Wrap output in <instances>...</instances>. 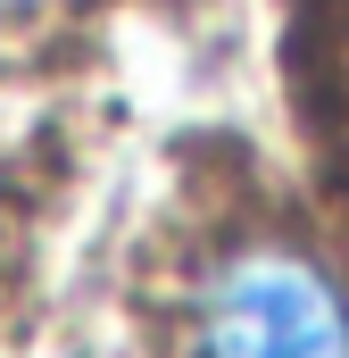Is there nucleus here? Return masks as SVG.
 <instances>
[{
	"label": "nucleus",
	"mask_w": 349,
	"mask_h": 358,
	"mask_svg": "<svg viewBox=\"0 0 349 358\" xmlns=\"http://www.w3.org/2000/svg\"><path fill=\"white\" fill-rule=\"evenodd\" d=\"M59 0H0V34H17V25H34V17H50Z\"/></svg>",
	"instance_id": "2"
},
{
	"label": "nucleus",
	"mask_w": 349,
	"mask_h": 358,
	"mask_svg": "<svg viewBox=\"0 0 349 358\" xmlns=\"http://www.w3.org/2000/svg\"><path fill=\"white\" fill-rule=\"evenodd\" d=\"M174 342L183 358H349V275L299 234H242L191 267Z\"/></svg>",
	"instance_id": "1"
}]
</instances>
